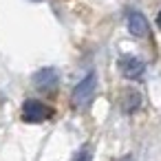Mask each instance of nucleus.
<instances>
[{
	"label": "nucleus",
	"instance_id": "1",
	"mask_svg": "<svg viewBox=\"0 0 161 161\" xmlns=\"http://www.w3.org/2000/svg\"><path fill=\"white\" fill-rule=\"evenodd\" d=\"M95 93H97V75L91 71L88 75H84L77 86L73 88V104L77 108H86L93 99H95Z\"/></svg>",
	"mask_w": 161,
	"mask_h": 161
},
{
	"label": "nucleus",
	"instance_id": "2",
	"mask_svg": "<svg viewBox=\"0 0 161 161\" xmlns=\"http://www.w3.org/2000/svg\"><path fill=\"white\" fill-rule=\"evenodd\" d=\"M51 115H53V110H51L44 102L27 99V102L22 104V121H27V124H42V121H47Z\"/></svg>",
	"mask_w": 161,
	"mask_h": 161
},
{
	"label": "nucleus",
	"instance_id": "3",
	"mask_svg": "<svg viewBox=\"0 0 161 161\" xmlns=\"http://www.w3.org/2000/svg\"><path fill=\"white\" fill-rule=\"evenodd\" d=\"M31 80H33V86H36L38 91H42V93H53V91L58 88V84H60V73H58L55 66H44V69L36 71Z\"/></svg>",
	"mask_w": 161,
	"mask_h": 161
},
{
	"label": "nucleus",
	"instance_id": "4",
	"mask_svg": "<svg viewBox=\"0 0 161 161\" xmlns=\"http://www.w3.org/2000/svg\"><path fill=\"white\" fill-rule=\"evenodd\" d=\"M117 64H119V71L126 80H141L146 73V64L135 55H121Z\"/></svg>",
	"mask_w": 161,
	"mask_h": 161
},
{
	"label": "nucleus",
	"instance_id": "5",
	"mask_svg": "<svg viewBox=\"0 0 161 161\" xmlns=\"http://www.w3.org/2000/svg\"><path fill=\"white\" fill-rule=\"evenodd\" d=\"M126 22H128V31L135 36V38H148L150 36V27H148V20L141 11H135L130 9L126 14Z\"/></svg>",
	"mask_w": 161,
	"mask_h": 161
},
{
	"label": "nucleus",
	"instance_id": "6",
	"mask_svg": "<svg viewBox=\"0 0 161 161\" xmlns=\"http://www.w3.org/2000/svg\"><path fill=\"white\" fill-rule=\"evenodd\" d=\"M139 106H141V95H139L137 91H130V93L124 97V102H121L124 113H135Z\"/></svg>",
	"mask_w": 161,
	"mask_h": 161
},
{
	"label": "nucleus",
	"instance_id": "7",
	"mask_svg": "<svg viewBox=\"0 0 161 161\" xmlns=\"http://www.w3.org/2000/svg\"><path fill=\"white\" fill-rule=\"evenodd\" d=\"M73 161H91V150H88V148L80 150V152L75 154V159H73Z\"/></svg>",
	"mask_w": 161,
	"mask_h": 161
},
{
	"label": "nucleus",
	"instance_id": "8",
	"mask_svg": "<svg viewBox=\"0 0 161 161\" xmlns=\"http://www.w3.org/2000/svg\"><path fill=\"white\" fill-rule=\"evenodd\" d=\"M157 27L161 29V9H159V16H157Z\"/></svg>",
	"mask_w": 161,
	"mask_h": 161
},
{
	"label": "nucleus",
	"instance_id": "9",
	"mask_svg": "<svg viewBox=\"0 0 161 161\" xmlns=\"http://www.w3.org/2000/svg\"><path fill=\"white\" fill-rule=\"evenodd\" d=\"M121 161H132V157H130V154H128V157H124V159H121Z\"/></svg>",
	"mask_w": 161,
	"mask_h": 161
}]
</instances>
